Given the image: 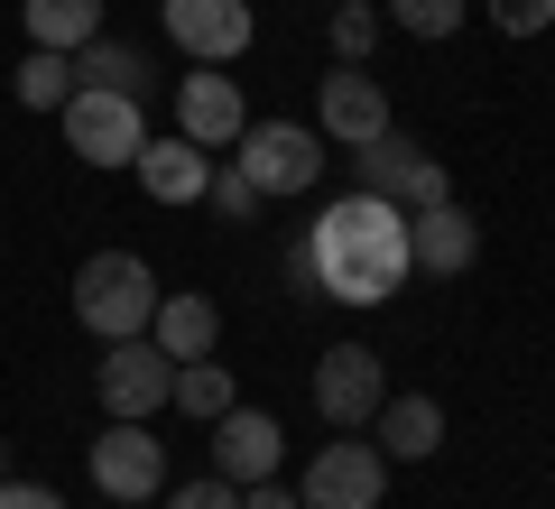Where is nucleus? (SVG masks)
Returning <instances> with one entry per match:
<instances>
[{
  "instance_id": "c756f323",
  "label": "nucleus",
  "mask_w": 555,
  "mask_h": 509,
  "mask_svg": "<svg viewBox=\"0 0 555 509\" xmlns=\"http://www.w3.org/2000/svg\"><path fill=\"white\" fill-rule=\"evenodd\" d=\"M112 509H120V500H112Z\"/></svg>"
},
{
  "instance_id": "2eb2a0df",
  "label": "nucleus",
  "mask_w": 555,
  "mask_h": 509,
  "mask_svg": "<svg viewBox=\"0 0 555 509\" xmlns=\"http://www.w3.org/2000/svg\"><path fill=\"white\" fill-rule=\"evenodd\" d=\"M139 186H149V195L158 204H204V186H214V149H195V139H139Z\"/></svg>"
},
{
  "instance_id": "dca6fc26",
  "label": "nucleus",
  "mask_w": 555,
  "mask_h": 509,
  "mask_svg": "<svg viewBox=\"0 0 555 509\" xmlns=\"http://www.w3.org/2000/svg\"><path fill=\"white\" fill-rule=\"evenodd\" d=\"M149 343H158L167 361H214V343H222V306H214V296H158V315H149Z\"/></svg>"
},
{
  "instance_id": "b1692460",
  "label": "nucleus",
  "mask_w": 555,
  "mask_h": 509,
  "mask_svg": "<svg viewBox=\"0 0 555 509\" xmlns=\"http://www.w3.org/2000/svg\"><path fill=\"white\" fill-rule=\"evenodd\" d=\"M204 204H214V214H232V222H250V214H259L269 195H259V186L241 177V167H214V186H204Z\"/></svg>"
},
{
  "instance_id": "bb28decb",
  "label": "nucleus",
  "mask_w": 555,
  "mask_h": 509,
  "mask_svg": "<svg viewBox=\"0 0 555 509\" xmlns=\"http://www.w3.org/2000/svg\"><path fill=\"white\" fill-rule=\"evenodd\" d=\"M0 509H65L47 482H0Z\"/></svg>"
},
{
  "instance_id": "4468645a",
  "label": "nucleus",
  "mask_w": 555,
  "mask_h": 509,
  "mask_svg": "<svg viewBox=\"0 0 555 509\" xmlns=\"http://www.w3.org/2000/svg\"><path fill=\"white\" fill-rule=\"evenodd\" d=\"M408 259L426 278H463L481 259V222L463 204H426V214H408Z\"/></svg>"
},
{
  "instance_id": "f8f14e48",
  "label": "nucleus",
  "mask_w": 555,
  "mask_h": 509,
  "mask_svg": "<svg viewBox=\"0 0 555 509\" xmlns=\"http://www.w3.org/2000/svg\"><path fill=\"white\" fill-rule=\"evenodd\" d=\"M315 130L334 139V149H361V139H379V130H389V93H379V75H361V65L324 75V93H315Z\"/></svg>"
},
{
  "instance_id": "cd10ccee",
  "label": "nucleus",
  "mask_w": 555,
  "mask_h": 509,
  "mask_svg": "<svg viewBox=\"0 0 555 509\" xmlns=\"http://www.w3.org/2000/svg\"><path fill=\"white\" fill-rule=\"evenodd\" d=\"M241 509H297V491H278V482H250V491H241Z\"/></svg>"
},
{
  "instance_id": "0eeeda50",
  "label": "nucleus",
  "mask_w": 555,
  "mask_h": 509,
  "mask_svg": "<svg viewBox=\"0 0 555 509\" xmlns=\"http://www.w3.org/2000/svg\"><path fill=\"white\" fill-rule=\"evenodd\" d=\"M83 463H93V491H102V500H120V509H139L149 491L167 482V454H158V435L139 427V417H112V427L83 445Z\"/></svg>"
},
{
  "instance_id": "aec40b11",
  "label": "nucleus",
  "mask_w": 555,
  "mask_h": 509,
  "mask_svg": "<svg viewBox=\"0 0 555 509\" xmlns=\"http://www.w3.org/2000/svg\"><path fill=\"white\" fill-rule=\"evenodd\" d=\"M75 56H56V47H28L20 56V102L28 112H65V102H75Z\"/></svg>"
},
{
  "instance_id": "412c9836",
  "label": "nucleus",
  "mask_w": 555,
  "mask_h": 509,
  "mask_svg": "<svg viewBox=\"0 0 555 509\" xmlns=\"http://www.w3.org/2000/svg\"><path fill=\"white\" fill-rule=\"evenodd\" d=\"M167 408H185V417H204V427H214V417L232 408V371H214V361H177V390H167Z\"/></svg>"
},
{
  "instance_id": "4be33fe9",
  "label": "nucleus",
  "mask_w": 555,
  "mask_h": 509,
  "mask_svg": "<svg viewBox=\"0 0 555 509\" xmlns=\"http://www.w3.org/2000/svg\"><path fill=\"white\" fill-rule=\"evenodd\" d=\"M389 28H408V38H454L463 0H389Z\"/></svg>"
},
{
  "instance_id": "9b49d317",
  "label": "nucleus",
  "mask_w": 555,
  "mask_h": 509,
  "mask_svg": "<svg viewBox=\"0 0 555 509\" xmlns=\"http://www.w3.org/2000/svg\"><path fill=\"white\" fill-rule=\"evenodd\" d=\"M278 445H287V427H278L269 408H241V398H232V408L214 417V472H222V482H241V491L278 482Z\"/></svg>"
},
{
  "instance_id": "a878e982",
  "label": "nucleus",
  "mask_w": 555,
  "mask_h": 509,
  "mask_svg": "<svg viewBox=\"0 0 555 509\" xmlns=\"http://www.w3.org/2000/svg\"><path fill=\"white\" fill-rule=\"evenodd\" d=\"M167 509H241V482H185V491H167Z\"/></svg>"
},
{
  "instance_id": "7ed1b4c3",
  "label": "nucleus",
  "mask_w": 555,
  "mask_h": 509,
  "mask_svg": "<svg viewBox=\"0 0 555 509\" xmlns=\"http://www.w3.org/2000/svg\"><path fill=\"white\" fill-rule=\"evenodd\" d=\"M352 186H361V195H389L398 214H426V204H454V177H444V157L408 149L398 130H379V139H361V149H352Z\"/></svg>"
},
{
  "instance_id": "1a4fd4ad",
  "label": "nucleus",
  "mask_w": 555,
  "mask_h": 509,
  "mask_svg": "<svg viewBox=\"0 0 555 509\" xmlns=\"http://www.w3.org/2000/svg\"><path fill=\"white\" fill-rule=\"evenodd\" d=\"M102 417H139V427H149V417L167 408V390H177V361L158 353V343H149V333H130V343H112V353H102Z\"/></svg>"
},
{
  "instance_id": "6ab92c4d",
  "label": "nucleus",
  "mask_w": 555,
  "mask_h": 509,
  "mask_svg": "<svg viewBox=\"0 0 555 509\" xmlns=\"http://www.w3.org/2000/svg\"><path fill=\"white\" fill-rule=\"evenodd\" d=\"M20 20H28V47L75 56V47L102 38V0H20Z\"/></svg>"
},
{
  "instance_id": "393cba45",
  "label": "nucleus",
  "mask_w": 555,
  "mask_h": 509,
  "mask_svg": "<svg viewBox=\"0 0 555 509\" xmlns=\"http://www.w3.org/2000/svg\"><path fill=\"white\" fill-rule=\"evenodd\" d=\"M491 28L500 38H537V28H555V0H491Z\"/></svg>"
},
{
  "instance_id": "423d86ee",
  "label": "nucleus",
  "mask_w": 555,
  "mask_h": 509,
  "mask_svg": "<svg viewBox=\"0 0 555 509\" xmlns=\"http://www.w3.org/2000/svg\"><path fill=\"white\" fill-rule=\"evenodd\" d=\"M379 398H389V371H379L371 343H324L315 353V408L334 435H361L379 417Z\"/></svg>"
},
{
  "instance_id": "f257e3e1",
  "label": "nucleus",
  "mask_w": 555,
  "mask_h": 509,
  "mask_svg": "<svg viewBox=\"0 0 555 509\" xmlns=\"http://www.w3.org/2000/svg\"><path fill=\"white\" fill-rule=\"evenodd\" d=\"M408 278H416L408 214H398L389 195H361V186L343 204H324L315 232H306V251H297V288L334 296V306H389Z\"/></svg>"
},
{
  "instance_id": "a211bd4d",
  "label": "nucleus",
  "mask_w": 555,
  "mask_h": 509,
  "mask_svg": "<svg viewBox=\"0 0 555 509\" xmlns=\"http://www.w3.org/2000/svg\"><path fill=\"white\" fill-rule=\"evenodd\" d=\"M75 75H83V84H102V93H130V102L158 93V65H149V47H120V38L75 47Z\"/></svg>"
},
{
  "instance_id": "9d476101",
  "label": "nucleus",
  "mask_w": 555,
  "mask_h": 509,
  "mask_svg": "<svg viewBox=\"0 0 555 509\" xmlns=\"http://www.w3.org/2000/svg\"><path fill=\"white\" fill-rule=\"evenodd\" d=\"M158 10H167V38H177L195 65H232L241 47L259 38L250 0H158Z\"/></svg>"
},
{
  "instance_id": "20e7f679",
  "label": "nucleus",
  "mask_w": 555,
  "mask_h": 509,
  "mask_svg": "<svg viewBox=\"0 0 555 509\" xmlns=\"http://www.w3.org/2000/svg\"><path fill=\"white\" fill-rule=\"evenodd\" d=\"M232 167L259 186V195H306V186L324 177V149H315V130H306V120H241Z\"/></svg>"
},
{
  "instance_id": "f3484780",
  "label": "nucleus",
  "mask_w": 555,
  "mask_h": 509,
  "mask_svg": "<svg viewBox=\"0 0 555 509\" xmlns=\"http://www.w3.org/2000/svg\"><path fill=\"white\" fill-rule=\"evenodd\" d=\"M436 445H444L436 398H379V454H389V463H426Z\"/></svg>"
},
{
  "instance_id": "39448f33",
  "label": "nucleus",
  "mask_w": 555,
  "mask_h": 509,
  "mask_svg": "<svg viewBox=\"0 0 555 509\" xmlns=\"http://www.w3.org/2000/svg\"><path fill=\"white\" fill-rule=\"evenodd\" d=\"M65 149L83 157V167H130L139 139H149V112H139L130 93H102V84H75V102H65Z\"/></svg>"
},
{
  "instance_id": "6e6552de",
  "label": "nucleus",
  "mask_w": 555,
  "mask_h": 509,
  "mask_svg": "<svg viewBox=\"0 0 555 509\" xmlns=\"http://www.w3.org/2000/svg\"><path fill=\"white\" fill-rule=\"evenodd\" d=\"M379 491H389V454L343 435V445H315V463L297 482V509H379Z\"/></svg>"
},
{
  "instance_id": "c85d7f7f",
  "label": "nucleus",
  "mask_w": 555,
  "mask_h": 509,
  "mask_svg": "<svg viewBox=\"0 0 555 509\" xmlns=\"http://www.w3.org/2000/svg\"><path fill=\"white\" fill-rule=\"evenodd\" d=\"M0 482H10V454H0Z\"/></svg>"
},
{
  "instance_id": "f03ea898",
  "label": "nucleus",
  "mask_w": 555,
  "mask_h": 509,
  "mask_svg": "<svg viewBox=\"0 0 555 509\" xmlns=\"http://www.w3.org/2000/svg\"><path fill=\"white\" fill-rule=\"evenodd\" d=\"M158 269L139 251H93L75 269V315L83 333H102V343H130V333H149V315H158Z\"/></svg>"
},
{
  "instance_id": "ddd939ff",
  "label": "nucleus",
  "mask_w": 555,
  "mask_h": 509,
  "mask_svg": "<svg viewBox=\"0 0 555 509\" xmlns=\"http://www.w3.org/2000/svg\"><path fill=\"white\" fill-rule=\"evenodd\" d=\"M241 120H250V112H241V84L222 75V65H195V75L177 84V130L195 139V149H232Z\"/></svg>"
},
{
  "instance_id": "5701e85b",
  "label": "nucleus",
  "mask_w": 555,
  "mask_h": 509,
  "mask_svg": "<svg viewBox=\"0 0 555 509\" xmlns=\"http://www.w3.org/2000/svg\"><path fill=\"white\" fill-rule=\"evenodd\" d=\"M371 47H379V10H371V0H343V10H334V56L361 65Z\"/></svg>"
}]
</instances>
